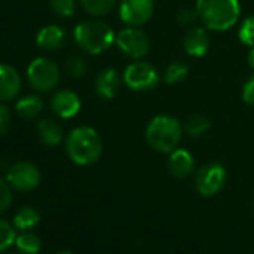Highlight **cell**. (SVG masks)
Returning <instances> with one entry per match:
<instances>
[{
    "mask_svg": "<svg viewBox=\"0 0 254 254\" xmlns=\"http://www.w3.org/2000/svg\"><path fill=\"white\" fill-rule=\"evenodd\" d=\"M102 151V138L93 127H76L66 138V153L69 159L79 166H88L96 163L100 159Z\"/></svg>",
    "mask_w": 254,
    "mask_h": 254,
    "instance_id": "1",
    "label": "cell"
},
{
    "mask_svg": "<svg viewBox=\"0 0 254 254\" xmlns=\"http://www.w3.org/2000/svg\"><path fill=\"white\" fill-rule=\"evenodd\" d=\"M183 133L184 127L181 126L178 118L162 114L156 115L148 123L145 129V141L153 150L162 154H171L174 150L178 148Z\"/></svg>",
    "mask_w": 254,
    "mask_h": 254,
    "instance_id": "2",
    "label": "cell"
},
{
    "mask_svg": "<svg viewBox=\"0 0 254 254\" xmlns=\"http://www.w3.org/2000/svg\"><path fill=\"white\" fill-rule=\"evenodd\" d=\"M196 11L205 27L214 32L232 29L241 15L238 0H196Z\"/></svg>",
    "mask_w": 254,
    "mask_h": 254,
    "instance_id": "3",
    "label": "cell"
},
{
    "mask_svg": "<svg viewBox=\"0 0 254 254\" xmlns=\"http://www.w3.org/2000/svg\"><path fill=\"white\" fill-rule=\"evenodd\" d=\"M73 38L76 45L90 56H99L115 42L114 30L100 20H87L75 27Z\"/></svg>",
    "mask_w": 254,
    "mask_h": 254,
    "instance_id": "4",
    "label": "cell"
},
{
    "mask_svg": "<svg viewBox=\"0 0 254 254\" xmlns=\"http://www.w3.org/2000/svg\"><path fill=\"white\" fill-rule=\"evenodd\" d=\"M27 79L36 91L47 93L59 85L60 69L53 60L38 57L27 67Z\"/></svg>",
    "mask_w": 254,
    "mask_h": 254,
    "instance_id": "5",
    "label": "cell"
},
{
    "mask_svg": "<svg viewBox=\"0 0 254 254\" xmlns=\"http://www.w3.org/2000/svg\"><path fill=\"white\" fill-rule=\"evenodd\" d=\"M115 44L120 51L133 60H141L150 53L151 42L148 35L139 27H126L115 35Z\"/></svg>",
    "mask_w": 254,
    "mask_h": 254,
    "instance_id": "6",
    "label": "cell"
},
{
    "mask_svg": "<svg viewBox=\"0 0 254 254\" xmlns=\"http://www.w3.org/2000/svg\"><path fill=\"white\" fill-rule=\"evenodd\" d=\"M123 81L127 88L133 91H150L159 84V73L151 63L133 62L126 67Z\"/></svg>",
    "mask_w": 254,
    "mask_h": 254,
    "instance_id": "7",
    "label": "cell"
},
{
    "mask_svg": "<svg viewBox=\"0 0 254 254\" xmlns=\"http://www.w3.org/2000/svg\"><path fill=\"white\" fill-rule=\"evenodd\" d=\"M227 180V171L226 168L218 162H211L203 165L197 174H196V189L197 191L205 196H214L217 194L226 184Z\"/></svg>",
    "mask_w": 254,
    "mask_h": 254,
    "instance_id": "8",
    "label": "cell"
},
{
    "mask_svg": "<svg viewBox=\"0 0 254 254\" xmlns=\"http://www.w3.org/2000/svg\"><path fill=\"white\" fill-rule=\"evenodd\" d=\"M118 14L126 26L141 27L154 14V0H121Z\"/></svg>",
    "mask_w": 254,
    "mask_h": 254,
    "instance_id": "9",
    "label": "cell"
},
{
    "mask_svg": "<svg viewBox=\"0 0 254 254\" xmlns=\"http://www.w3.org/2000/svg\"><path fill=\"white\" fill-rule=\"evenodd\" d=\"M6 181L15 190L32 191L41 183V172H39L38 166H35L30 162H18L9 168Z\"/></svg>",
    "mask_w": 254,
    "mask_h": 254,
    "instance_id": "10",
    "label": "cell"
},
{
    "mask_svg": "<svg viewBox=\"0 0 254 254\" xmlns=\"http://www.w3.org/2000/svg\"><path fill=\"white\" fill-rule=\"evenodd\" d=\"M51 109L60 118H72L81 111V99L72 90H60L51 97Z\"/></svg>",
    "mask_w": 254,
    "mask_h": 254,
    "instance_id": "11",
    "label": "cell"
},
{
    "mask_svg": "<svg viewBox=\"0 0 254 254\" xmlns=\"http://www.w3.org/2000/svg\"><path fill=\"white\" fill-rule=\"evenodd\" d=\"M123 78L118 73V70L112 69V67H106L103 70L99 72V75L96 76V93L102 97V99H114L120 90H121V84H123Z\"/></svg>",
    "mask_w": 254,
    "mask_h": 254,
    "instance_id": "12",
    "label": "cell"
},
{
    "mask_svg": "<svg viewBox=\"0 0 254 254\" xmlns=\"http://www.w3.org/2000/svg\"><path fill=\"white\" fill-rule=\"evenodd\" d=\"M209 45L211 39L206 29L203 27H191L183 39L184 51L190 57H203L208 53Z\"/></svg>",
    "mask_w": 254,
    "mask_h": 254,
    "instance_id": "13",
    "label": "cell"
},
{
    "mask_svg": "<svg viewBox=\"0 0 254 254\" xmlns=\"http://www.w3.org/2000/svg\"><path fill=\"white\" fill-rule=\"evenodd\" d=\"M21 90V78L15 67L0 64V100L9 102L18 96Z\"/></svg>",
    "mask_w": 254,
    "mask_h": 254,
    "instance_id": "14",
    "label": "cell"
},
{
    "mask_svg": "<svg viewBox=\"0 0 254 254\" xmlns=\"http://www.w3.org/2000/svg\"><path fill=\"white\" fill-rule=\"evenodd\" d=\"M168 169L175 178H187L194 171V159L187 150L177 148L169 154Z\"/></svg>",
    "mask_w": 254,
    "mask_h": 254,
    "instance_id": "15",
    "label": "cell"
},
{
    "mask_svg": "<svg viewBox=\"0 0 254 254\" xmlns=\"http://www.w3.org/2000/svg\"><path fill=\"white\" fill-rule=\"evenodd\" d=\"M66 42V32L59 26H47L39 30L36 36V44L41 50L54 53L59 51Z\"/></svg>",
    "mask_w": 254,
    "mask_h": 254,
    "instance_id": "16",
    "label": "cell"
},
{
    "mask_svg": "<svg viewBox=\"0 0 254 254\" xmlns=\"http://www.w3.org/2000/svg\"><path fill=\"white\" fill-rule=\"evenodd\" d=\"M38 135L39 139L48 147H56L63 139V130L60 124L50 118H44L38 123Z\"/></svg>",
    "mask_w": 254,
    "mask_h": 254,
    "instance_id": "17",
    "label": "cell"
},
{
    "mask_svg": "<svg viewBox=\"0 0 254 254\" xmlns=\"http://www.w3.org/2000/svg\"><path fill=\"white\" fill-rule=\"evenodd\" d=\"M15 109L23 120H33L42 112L44 102L39 96H26L17 102Z\"/></svg>",
    "mask_w": 254,
    "mask_h": 254,
    "instance_id": "18",
    "label": "cell"
},
{
    "mask_svg": "<svg viewBox=\"0 0 254 254\" xmlns=\"http://www.w3.org/2000/svg\"><path fill=\"white\" fill-rule=\"evenodd\" d=\"M211 129V121L208 117L202 114H193L186 120L184 124V133L190 138H200L206 135Z\"/></svg>",
    "mask_w": 254,
    "mask_h": 254,
    "instance_id": "19",
    "label": "cell"
},
{
    "mask_svg": "<svg viewBox=\"0 0 254 254\" xmlns=\"http://www.w3.org/2000/svg\"><path fill=\"white\" fill-rule=\"evenodd\" d=\"M41 220V214L33 206H23L15 215H14V226L20 230H27L35 227Z\"/></svg>",
    "mask_w": 254,
    "mask_h": 254,
    "instance_id": "20",
    "label": "cell"
},
{
    "mask_svg": "<svg viewBox=\"0 0 254 254\" xmlns=\"http://www.w3.org/2000/svg\"><path fill=\"white\" fill-rule=\"evenodd\" d=\"M117 2L118 0H81V5L90 15L105 17L115 8Z\"/></svg>",
    "mask_w": 254,
    "mask_h": 254,
    "instance_id": "21",
    "label": "cell"
},
{
    "mask_svg": "<svg viewBox=\"0 0 254 254\" xmlns=\"http://www.w3.org/2000/svg\"><path fill=\"white\" fill-rule=\"evenodd\" d=\"M187 76H189V66L184 62L175 60L166 67L163 79L168 85H177L183 82Z\"/></svg>",
    "mask_w": 254,
    "mask_h": 254,
    "instance_id": "22",
    "label": "cell"
},
{
    "mask_svg": "<svg viewBox=\"0 0 254 254\" xmlns=\"http://www.w3.org/2000/svg\"><path fill=\"white\" fill-rule=\"evenodd\" d=\"M15 245L23 254H38L41 251V239L30 232H24L23 235L17 236Z\"/></svg>",
    "mask_w": 254,
    "mask_h": 254,
    "instance_id": "23",
    "label": "cell"
},
{
    "mask_svg": "<svg viewBox=\"0 0 254 254\" xmlns=\"http://www.w3.org/2000/svg\"><path fill=\"white\" fill-rule=\"evenodd\" d=\"M64 69L72 78H82L87 73V63L79 56H69L64 62Z\"/></svg>",
    "mask_w": 254,
    "mask_h": 254,
    "instance_id": "24",
    "label": "cell"
},
{
    "mask_svg": "<svg viewBox=\"0 0 254 254\" xmlns=\"http://www.w3.org/2000/svg\"><path fill=\"white\" fill-rule=\"evenodd\" d=\"M15 241H17L15 226L9 224L5 220H0V251H5L8 247L15 244Z\"/></svg>",
    "mask_w": 254,
    "mask_h": 254,
    "instance_id": "25",
    "label": "cell"
},
{
    "mask_svg": "<svg viewBox=\"0 0 254 254\" xmlns=\"http://www.w3.org/2000/svg\"><path fill=\"white\" fill-rule=\"evenodd\" d=\"M53 12L62 18H70L75 14V0H51Z\"/></svg>",
    "mask_w": 254,
    "mask_h": 254,
    "instance_id": "26",
    "label": "cell"
},
{
    "mask_svg": "<svg viewBox=\"0 0 254 254\" xmlns=\"http://www.w3.org/2000/svg\"><path fill=\"white\" fill-rule=\"evenodd\" d=\"M239 41L250 48L254 47V15L242 21L239 27Z\"/></svg>",
    "mask_w": 254,
    "mask_h": 254,
    "instance_id": "27",
    "label": "cell"
},
{
    "mask_svg": "<svg viewBox=\"0 0 254 254\" xmlns=\"http://www.w3.org/2000/svg\"><path fill=\"white\" fill-rule=\"evenodd\" d=\"M12 203V191L9 183L0 178V214H3Z\"/></svg>",
    "mask_w": 254,
    "mask_h": 254,
    "instance_id": "28",
    "label": "cell"
},
{
    "mask_svg": "<svg viewBox=\"0 0 254 254\" xmlns=\"http://www.w3.org/2000/svg\"><path fill=\"white\" fill-rule=\"evenodd\" d=\"M242 100L245 105L254 108V73L248 76L242 87Z\"/></svg>",
    "mask_w": 254,
    "mask_h": 254,
    "instance_id": "29",
    "label": "cell"
},
{
    "mask_svg": "<svg viewBox=\"0 0 254 254\" xmlns=\"http://www.w3.org/2000/svg\"><path fill=\"white\" fill-rule=\"evenodd\" d=\"M196 20H199V14H197L196 8L194 9L184 8L177 14V21L183 26H190V24L196 23Z\"/></svg>",
    "mask_w": 254,
    "mask_h": 254,
    "instance_id": "30",
    "label": "cell"
},
{
    "mask_svg": "<svg viewBox=\"0 0 254 254\" xmlns=\"http://www.w3.org/2000/svg\"><path fill=\"white\" fill-rule=\"evenodd\" d=\"M11 111L8 106L0 105V135H6L11 127Z\"/></svg>",
    "mask_w": 254,
    "mask_h": 254,
    "instance_id": "31",
    "label": "cell"
},
{
    "mask_svg": "<svg viewBox=\"0 0 254 254\" xmlns=\"http://www.w3.org/2000/svg\"><path fill=\"white\" fill-rule=\"evenodd\" d=\"M247 62H248V66L254 70V47L248 51V56H247Z\"/></svg>",
    "mask_w": 254,
    "mask_h": 254,
    "instance_id": "32",
    "label": "cell"
},
{
    "mask_svg": "<svg viewBox=\"0 0 254 254\" xmlns=\"http://www.w3.org/2000/svg\"><path fill=\"white\" fill-rule=\"evenodd\" d=\"M59 254H72V253H69V251H63V253H59Z\"/></svg>",
    "mask_w": 254,
    "mask_h": 254,
    "instance_id": "33",
    "label": "cell"
},
{
    "mask_svg": "<svg viewBox=\"0 0 254 254\" xmlns=\"http://www.w3.org/2000/svg\"><path fill=\"white\" fill-rule=\"evenodd\" d=\"M12 254H14V253H12Z\"/></svg>",
    "mask_w": 254,
    "mask_h": 254,
    "instance_id": "34",
    "label": "cell"
}]
</instances>
